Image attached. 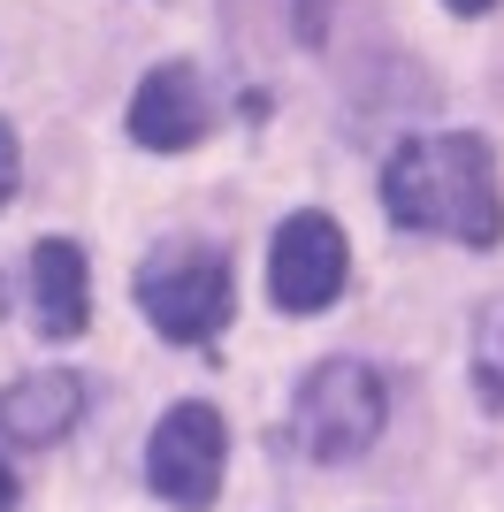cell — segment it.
<instances>
[{
    "mask_svg": "<svg viewBox=\"0 0 504 512\" xmlns=\"http://www.w3.org/2000/svg\"><path fill=\"white\" fill-rule=\"evenodd\" d=\"M382 207L398 230L459 237V245H497L504 237V199H497V146L474 130L413 138L382 169Z\"/></svg>",
    "mask_w": 504,
    "mask_h": 512,
    "instance_id": "obj_1",
    "label": "cell"
},
{
    "mask_svg": "<svg viewBox=\"0 0 504 512\" xmlns=\"http://www.w3.org/2000/svg\"><path fill=\"white\" fill-rule=\"evenodd\" d=\"M382 413H390V390L367 360H321L298 390V451L321 467L359 459L382 436Z\"/></svg>",
    "mask_w": 504,
    "mask_h": 512,
    "instance_id": "obj_2",
    "label": "cell"
},
{
    "mask_svg": "<svg viewBox=\"0 0 504 512\" xmlns=\"http://www.w3.org/2000/svg\"><path fill=\"white\" fill-rule=\"evenodd\" d=\"M138 306L161 337L176 344H207L237 306V283H230V260L222 253H161L138 276Z\"/></svg>",
    "mask_w": 504,
    "mask_h": 512,
    "instance_id": "obj_3",
    "label": "cell"
},
{
    "mask_svg": "<svg viewBox=\"0 0 504 512\" xmlns=\"http://www.w3.org/2000/svg\"><path fill=\"white\" fill-rule=\"evenodd\" d=\"M222 451H230V436H222L214 406H168L153 444H146L153 497H168L176 512H207L214 490H222Z\"/></svg>",
    "mask_w": 504,
    "mask_h": 512,
    "instance_id": "obj_4",
    "label": "cell"
},
{
    "mask_svg": "<svg viewBox=\"0 0 504 512\" xmlns=\"http://www.w3.org/2000/svg\"><path fill=\"white\" fill-rule=\"evenodd\" d=\"M352 276V253H344V230H336L329 214H291L283 230H275V253H268V291L283 314H321L336 306Z\"/></svg>",
    "mask_w": 504,
    "mask_h": 512,
    "instance_id": "obj_5",
    "label": "cell"
},
{
    "mask_svg": "<svg viewBox=\"0 0 504 512\" xmlns=\"http://www.w3.org/2000/svg\"><path fill=\"white\" fill-rule=\"evenodd\" d=\"M130 138L153 153H176V146H199L207 138V92H199V69L184 62H161L146 85L130 92Z\"/></svg>",
    "mask_w": 504,
    "mask_h": 512,
    "instance_id": "obj_6",
    "label": "cell"
},
{
    "mask_svg": "<svg viewBox=\"0 0 504 512\" xmlns=\"http://www.w3.org/2000/svg\"><path fill=\"white\" fill-rule=\"evenodd\" d=\"M84 413V383L77 375H62V367H46V375H23V383L0 390V436L8 444H62L69 428H77Z\"/></svg>",
    "mask_w": 504,
    "mask_h": 512,
    "instance_id": "obj_7",
    "label": "cell"
},
{
    "mask_svg": "<svg viewBox=\"0 0 504 512\" xmlns=\"http://www.w3.org/2000/svg\"><path fill=\"white\" fill-rule=\"evenodd\" d=\"M31 299H39V329L46 337H77L92 321V299H84V253L69 237H46L31 253Z\"/></svg>",
    "mask_w": 504,
    "mask_h": 512,
    "instance_id": "obj_8",
    "label": "cell"
},
{
    "mask_svg": "<svg viewBox=\"0 0 504 512\" xmlns=\"http://www.w3.org/2000/svg\"><path fill=\"white\" fill-rule=\"evenodd\" d=\"M482 375H489V390L504 398V321H489V360H482Z\"/></svg>",
    "mask_w": 504,
    "mask_h": 512,
    "instance_id": "obj_9",
    "label": "cell"
},
{
    "mask_svg": "<svg viewBox=\"0 0 504 512\" xmlns=\"http://www.w3.org/2000/svg\"><path fill=\"white\" fill-rule=\"evenodd\" d=\"M8 192H16V130L0 123V207H8Z\"/></svg>",
    "mask_w": 504,
    "mask_h": 512,
    "instance_id": "obj_10",
    "label": "cell"
},
{
    "mask_svg": "<svg viewBox=\"0 0 504 512\" xmlns=\"http://www.w3.org/2000/svg\"><path fill=\"white\" fill-rule=\"evenodd\" d=\"M443 8H451V16H489L497 0H443Z\"/></svg>",
    "mask_w": 504,
    "mask_h": 512,
    "instance_id": "obj_11",
    "label": "cell"
},
{
    "mask_svg": "<svg viewBox=\"0 0 504 512\" xmlns=\"http://www.w3.org/2000/svg\"><path fill=\"white\" fill-rule=\"evenodd\" d=\"M0 512H16V474L0 467Z\"/></svg>",
    "mask_w": 504,
    "mask_h": 512,
    "instance_id": "obj_12",
    "label": "cell"
}]
</instances>
